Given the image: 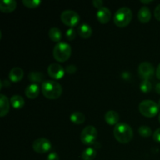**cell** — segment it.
I'll use <instances>...</instances> for the list:
<instances>
[{
  "instance_id": "9",
  "label": "cell",
  "mask_w": 160,
  "mask_h": 160,
  "mask_svg": "<svg viewBox=\"0 0 160 160\" xmlns=\"http://www.w3.org/2000/svg\"><path fill=\"white\" fill-rule=\"evenodd\" d=\"M155 73V68L152 63L143 62L138 67V74L143 80H148L152 78Z\"/></svg>"
},
{
  "instance_id": "18",
  "label": "cell",
  "mask_w": 160,
  "mask_h": 160,
  "mask_svg": "<svg viewBox=\"0 0 160 160\" xmlns=\"http://www.w3.org/2000/svg\"><path fill=\"white\" fill-rule=\"evenodd\" d=\"M78 31L79 35L82 38L88 39L92 36V29L88 23H81L78 27Z\"/></svg>"
},
{
  "instance_id": "17",
  "label": "cell",
  "mask_w": 160,
  "mask_h": 160,
  "mask_svg": "<svg viewBox=\"0 0 160 160\" xmlns=\"http://www.w3.org/2000/svg\"><path fill=\"white\" fill-rule=\"evenodd\" d=\"M119 120H120V116L116 111L109 110L105 115V120L108 124L111 125V126L112 125L116 126L117 123H119Z\"/></svg>"
},
{
  "instance_id": "13",
  "label": "cell",
  "mask_w": 160,
  "mask_h": 160,
  "mask_svg": "<svg viewBox=\"0 0 160 160\" xmlns=\"http://www.w3.org/2000/svg\"><path fill=\"white\" fill-rule=\"evenodd\" d=\"M151 17L152 14L148 6H142L138 13V18L139 21L143 23H146L150 21Z\"/></svg>"
},
{
  "instance_id": "24",
  "label": "cell",
  "mask_w": 160,
  "mask_h": 160,
  "mask_svg": "<svg viewBox=\"0 0 160 160\" xmlns=\"http://www.w3.org/2000/svg\"><path fill=\"white\" fill-rule=\"evenodd\" d=\"M22 2L26 7L30 8V9H34V8L38 7L42 2L40 0H23Z\"/></svg>"
},
{
  "instance_id": "8",
  "label": "cell",
  "mask_w": 160,
  "mask_h": 160,
  "mask_svg": "<svg viewBox=\"0 0 160 160\" xmlns=\"http://www.w3.org/2000/svg\"><path fill=\"white\" fill-rule=\"evenodd\" d=\"M33 149L34 152L40 154H43V153H46L51 149L52 144L49 140L45 138H38L33 142Z\"/></svg>"
},
{
  "instance_id": "4",
  "label": "cell",
  "mask_w": 160,
  "mask_h": 160,
  "mask_svg": "<svg viewBox=\"0 0 160 160\" xmlns=\"http://www.w3.org/2000/svg\"><path fill=\"white\" fill-rule=\"evenodd\" d=\"M71 47L67 42H59L53 48V57L56 61L63 62L68 60L71 56Z\"/></svg>"
},
{
  "instance_id": "30",
  "label": "cell",
  "mask_w": 160,
  "mask_h": 160,
  "mask_svg": "<svg viewBox=\"0 0 160 160\" xmlns=\"http://www.w3.org/2000/svg\"><path fill=\"white\" fill-rule=\"evenodd\" d=\"M153 139L156 142L160 143V128H158L154 132V134H153Z\"/></svg>"
},
{
  "instance_id": "37",
  "label": "cell",
  "mask_w": 160,
  "mask_h": 160,
  "mask_svg": "<svg viewBox=\"0 0 160 160\" xmlns=\"http://www.w3.org/2000/svg\"><path fill=\"white\" fill-rule=\"evenodd\" d=\"M158 105H159V108H160V100H159V103H158Z\"/></svg>"
},
{
  "instance_id": "33",
  "label": "cell",
  "mask_w": 160,
  "mask_h": 160,
  "mask_svg": "<svg viewBox=\"0 0 160 160\" xmlns=\"http://www.w3.org/2000/svg\"><path fill=\"white\" fill-rule=\"evenodd\" d=\"M156 78L160 80V64L158 66L157 69H156Z\"/></svg>"
},
{
  "instance_id": "27",
  "label": "cell",
  "mask_w": 160,
  "mask_h": 160,
  "mask_svg": "<svg viewBox=\"0 0 160 160\" xmlns=\"http://www.w3.org/2000/svg\"><path fill=\"white\" fill-rule=\"evenodd\" d=\"M76 31H74L73 28H69L66 32V37H67V40L73 41L76 38Z\"/></svg>"
},
{
  "instance_id": "36",
  "label": "cell",
  "mask_w": 160,
  "mask_h": 160,
  "mask_svg": "<svg viewBox=\"0 0 160 160\" xmlns=\"http://www.w3.org/2000/svg\"><path fill=\"white\" fill-rule=\"evenodd\" d=\"M159 123H160V113H159Z\"/></svg>"
},
{
  "instance_id": "15",
  "label": "cell",
  "mask_w": 160,
  "mask_h": 160,
  "mask_svg": "<svg viewBox=\"0 0 160 160\" xmlns=\"http://www.w3.org/2000/svg\"><path fill=\"white\" fill-rule=\"evenodd\" d=\"M9 101L7 97L3 94L0 95V117H3L7 115L9 111Z\"/></svg>"
},
{
  "instance_id": "5",
  "label": "cell",
  "mask_w": 160,
  "mask_h": 160,
  "mask_svg": "<svg viewBox=\"0 0 160 160\" xmlns=\"http://www.w3.org/2000/svg\"><path fill=\"white\" fill-rule=\"evenodd\" d=\"M138 109L141 114L144 117L152 118L159 112V106L156 102L152 100H144L139 104Z\"/></svg>"
},
{
  "instance_id": "1",
  "label": "cell",
  "mask_w": 160,
  "mask_h": 160,
  "mask_svg": "<svg viewBox=\"0 0 160 160\" xmlns=\"http://www.w3.org/2000/svg\"><path fill=\"white\" fill-rule=\"evenodd\" d=\"M113 134L117 142L121 144H128L133 138V130L130 125L125 123H119L115 126Z\"/></svg>"
},
{
  "instance_id": "6",
  "label": "cell",
  "mask_w": 160,
  "mask_h": 160,
  "mask_svg": "<svg viewBox=\"0 0 160 160\" xmlns=\"http://www.w3.org/2000/svg\"><path fill=\"white\" fill-rule=\"evenodd\" d=\"M98 131L93 126H87L83 129L81 134V141L84 145H91L95 143Z\"/></svg>"
},
{
  "instance_id": "12",
  "label": "cell",
  "mask_w": 160,
  "mask_h": 160,
  "mask_svg": "<svg viewBox=\"0 0 160 160\" xmlns=\"http://www.w3.org/2000/svg\"><path fill=\"white\" fill-rule=\"evenodd\" d=\"M17 8V2L15 0H3L0 3V10L4 13H9Z\"/></svg>"
},
{
  "instance_id": "11",
  "label": "cell",
  "mask_w": 160,
  "mask_h": 160,
  "mask_svg": "<svg viewBox=\"0 0 160 160\" xmlns=\"http://www.w3.org/2000/svg\"><path fill=\"white\" fill-rule=\"evenodd\" d=\"M96 16L98 22H100L102 24H105V23H107L110 20L112 13H111V11L107 7L103 6L101 9H98Z\"/></svg>"
},
{
  "instance_id": "20",
  "label": "cell",
  "mask_w": 160,
  "mask_h": 160,
  "mask_svg": "<svg viewBox=\"0 0 160 160\" xmlns=\"http://www.w3.org/2000/svg\"><path fill=\"white\" fill-rule=\"evenodd\" d=\"M48 37L52 42H58L62 38V32L57 28H52L48 31Z\"/></svg>"
},
{
  "instance_id": "28",
  "label": "cell",
  "mask_w": 160,
  "mask_h": 160,
  "mask_svg": "<svg viewBox=\"0 0 160 160\" xmlns=\"http://www.w3.org/2000/svg\"><path fill=\"white\" fill-rule=\"evenodd\" d=\"M66 71H67V73H70V74H73L77 71V67L74 65L67 66V68H66Z\"/></svg>"
},
{
  "instance_id": "34",
  "label": "cell",
  "mask_w": 160,
  "mask_h": 160,
  "mask_svg": "<svg viewBox=\"0 0 160 160\" xmlns=\"http://www.w3.org/2000/svg\"><path fill=\"white\" fill-rule=\"evenodd\" d=\"M156 92H157L159 95H160V82L158 83L156 86Z\"/></svg>"
},
{
  "instance_id": "26",
  "label": "cell",
  "mask_w": 160,
  "mask_h": 160,
  "mask_svg": "<svg viewBox=\"0 0 160 160\" xmlns=\"http://www.w3.org/2000/svg\"><path fill=\"white\" fill-rule=\"evenodd\" d=\"M141 91L144 93H148L152 90V84L148 80H143L140 85Z\"/></svg>"
},
{
  "instance_id": "21",
  "label": "cell",
  "mask_w": 160,
  "mask_h": 160,
  "mask_svg": "<svg viewBox=\"0 0 160 160\" xmlns=\"http://www.w3.org/2000/svg\"><path fill=\"white\" fill-rule=\"evenodd\" d=\"M28 79L31 82L37 84V83H41L45 79V76L41 72H31L28 74Z\"/></svg>"
},
{
  "instance_id": "16",
  "label": "cell",
  "mask_w": 160,
  "mask_h": 160,
  "mask_svg": "<svg viewBox=\"0 0 160 160\" xmlns=\"http://www.w3.org/2000/svg\"><path fill=\"white\" fill-rule=\"evenodd\" d=\"M39 87L37 84H31L25 89V95L31 99H34L39 95Z\"/></svg>"
},
{
  "instance_id": "22",
  "label": "cell",
  "mask_w": 160,
  "mask_h": 160,
  "mask_svg": "<svg viewBox=\"0 0 160 160\" xmlns=\"http://www.w3.org/2000/svg\"><path fill=\"white\" fill-rule=\"evenodd\" d=\"M70 120L75 124H81L85 121V116L81 112H73L70 115Z\"/></svg>"
},
{
  "instance_id": "32",
  "label": "cell",
  "mask_w": 160,
  "mask_h": 160,
  "mask_svg": "<svg viewBox=\"0 0 160 160\" xmlns=\"http://www.w3.org/2000/svg\"><path fill=\"white\" fill-rule=\"evenodd\" d=\"M47 160H59V156H58L57 153L51 152L48 156Z\"/></svg>"
},
{
  "instance_id": "19",
  "label": "cell",
  "mask_w": 160,
  "mask_h": 160,
  "mask_svg": "<svg viewBox=\"0 0 160 160\" xmlns=\"http://www.w3.org/2000/svg\"><path fill=\"white\" fill-rule=\"evenodd\" d=\"M10 103L12 107L15 109H21L24 106L25 102L23 97L18 95H15L11 97Z\"/></svg>"
},
{
  "instance_id": "35",
  "label": "cell",
  "mask_w": 160,
  "mask_h": 160,
  "mask_svg": "<svg viewBox=\"0 0 160 160\" xmlns=\"http://www.w3.org/2000/svg\"><path fill=\"white\" fill-rule=\"evenodd\" d=\"M152 0H148V1H145V0H142V1H141V2L142 3H144V4H147V3H150V2H152Z\"/></svg>"
},
{
  "instance_id": "31",
  "label": "cell",
  "mask_w": 160,
  "mask_h": 160,
  "mask_svg": "<svg viewBox=\"0 0 160 160\" xmlns=\"http://www.w3.org/2000/svg\"><path fill=\"white\" fill-rule=\"evenodd\" d=\"M154 16L157 20L160 21V4L158 5L154 10Z\"/></svg>"
},
{
  "instance_id": "29",
  "label": "cell",
  "mask_w": 160,
  "mask_h": 160,
  "mask_svg": "<svg viewBox=\"0 0 160 160\" xmlns=\"http://www.w3.org/2000/svg\"><path fill=\"white\" fill-rule=\"evenodd\" d=\"M92 4L95 6V8H97L98 9H101L102 7H103V2L102 0H94L92 2Z\"/></svg>"
},
{
  "instance_id": "14",
  "label": "cell",
  "mask_w": 160,
  "mask_h": 160,
  "mask_svg": "<svg viewBox=\"0 0 160 160\" xmlns=\"http://www.w3.org/2000/svg\"><path fill=\"white\" fill-rule=\"evenodd\" d=\"M9 78L12 82H19L23 78V70L20 67H14L9 72Z\"/></svg>"
},
{
  "instance_id": "23",
  "label": "cell",
  "mask_w": 160,
  "mask_h": 160,
  "mask_svg": "<svg viewBox=\"0 0 160 160\" xmlns=\"http://www.w3.org/2000/svg\"><path fill=\"white\" fill-rule=\"evenodd\" d=\"M97 152L95 148H88L84 150L81 154V158L83 160H93L96 157Z\"/></svg>"
},
{
  "instance_id": "3",
  "label": "cell",
  "mask_w": 160,
  "mask_h": 160,
  "mask_svg": "<svg viewBox=\"0 0 160 160\" xmlns=\"http://www.w3.org/2000/svg\"><path fill=\"white\" fill-rule=\"evenodd\" d=\"M132 20V11L128 7H121L115 12L113 16L114 23L119 28L128 26Z\"/></svg>"
},
{
  "instance_id": "10",
  "label": "cell",
  "mask_w": 160,
  "mask_h": 160,
  "mask_svg": "<svg viewBox=\"0 0 160 160\" xmlns=\"http://www.w3.org/2000/svg\"><path fill=\"white\" fill-rule=\"evenodd\" d=\"M48 74L53 79H61L64 76V69L59 63H52L48 67Z\"/></svg>"
},
{
  "instance_id": "7",
  "label": "cell",
  "mask_w": 160,
  "mask_h": 160,
  "mask_svg": "<svg viewBox=\"0 0 160 160\" xmlns=\"http://www.w3.org/2000/svg\"><path fill=\"white\" fill-rule=\"evenodd\" d=\"M61 21L67 26L70 27V28H73L76 25H78L80 22V16L77 12L73 10H67L63 11L60 15Z\"/></svg>"
},
{
  "instance_id": "2",
  "label": "cell",
  "mask_w": 160,
  "mask_h": 160,
  "mask_svg": "<svg viewBox=\"0 0 160 160\" xmlns=\"http://www.w3.org/2000/svg\"><path fill=\"white\" fill-rule=\"evenodd\" d=\"M42 92L44 96L48 99H56L62 93V88L59 83L55 81H45L42 84Z\"/></svg>"
},
{
  "instance_id": "25",
  "label": "cell",
  "mask_w": 160,
  "mask_h": 160,
  "mask_svg": "<svg viewBox=\"0 0 160 160\" xmlns=\"http://www.w3.org/2000/svg\"><path fill=\"white\" fill-rule=\"evenodd\" d=\"M139 134L143 138H148L152 135V129L148 126L142 125L138 129Z\"/></svg>"
}]
</instances>
